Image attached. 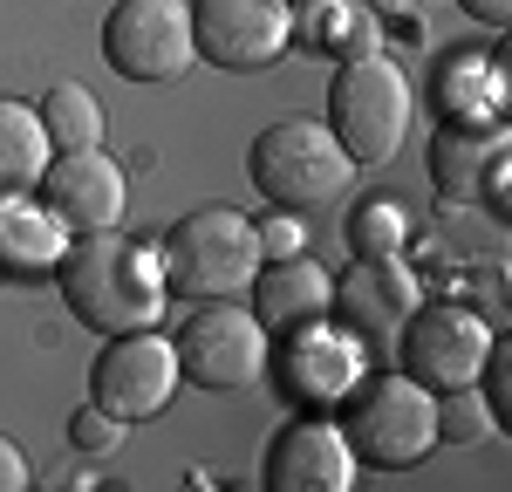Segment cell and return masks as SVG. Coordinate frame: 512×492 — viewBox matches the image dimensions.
I'll return each mask as SVG.
<instances>
[{"mask_svg":"<svg viewBox=\"0 0 512 492\" xmlns=\"http://www.w3.org/2000/svg\"><path fill=\"white\" fill-rule=\"evenodd\" d=\"M55 281H62V301L76 308L82 328L96 335H130V328H158L164 315V267L158 246L130 240L117 226L103 233H76L55 260Z\"/></svg>","mask_w":512,"mask_h":492,"instance_id":"6da1fadb","label":"cell"},{"mask_svg":"<svg viewBox=\"0 0 512 492\" xmlns=\"http://www.w3.org/2000/svg\"><path fill=\"white\" fill-rule=\"evenodd\" d=\"M158 267L178 301H239L260 274V233L233 205H198L158 240Z\"/></svg>","mask_w":512,"mask_h":492,"instance_id":"7a4b0ae2","label":"cell"},{"mask_svg":"<svg viewBox=\"0 0 512 492\" xmlns=\"http://www.w3.org/2000/svg\"><path fill=\"white\" fill-rule=\"evenodd\" d=\"M335 424L349 438L355 465L376 472H403L437 445V390H424L417 376L383 369V376H355L349 397L335 404Z\"/></svg>","mask_w":512,"mask_h":492,"instance_id":"3957f363","label":"cell"},{"mask_svg":"<svg viewBox=\"0 0 512 492\" xmlns=\"http://www.w3.org/2000/svg\"><path fill=\"white\" fill-rule=\"evenodd\" d=\"M246 178H253V192L280 212H315V205L342 199L355 178L349 151L335 144V130L315 117H280L267 123L260 137H253V151H246Z\"/></svg>","mask_w":512,"mask_h":492,"instance_id":"277c9868","label":"cell"},{"mask_svg":"<svg viewBox=\"0 0 512 492\" xmlns=\"http://www.w3.org/2000/svg\"><path fill=\"white\" fill-rule=\"evenodd\" d=\"M328 130L349 151V164H390L403 130H410V82L390 55H349L328 82Z\"/></svg>","mask_w":512,"mask_h":492,"instance_id":"5b68a950","label":"cell"},{"mask_svg":"<svg viewBox=\"0 0 512 492\" xmlns=\"http://www.w3.org/2000/svg\"><path fill=\"white\" fill-rule=\"evenodd\" d=\"M103 62L123 82H178L198 62L192 0H117L103 14Z\"/></svg>","mask_w":512,"mask_h":492,"instance_id":"8992f818","label":"cell"},{"mask_svg":"<svg viewBox=\"0 0 512 492\" xmlns=\"http://www.w3.org/2000/svg\"><path fill=\"white\" fill-rule=\"evenodd\" d=\"M178 349L158 328H130V335H103V356L89 363V404L110 410L117 424H144L178 397Z\"/></svg>","mask_w":512,"mask_h":492,"instance_id":"52a82bcc","label":"cell"},{"mask_svg":"<svg viewBox=\"0 0 512 492\" xmlns=\"http://www.w3.org/2000/svg\"><path fill=\"white\" fill-rule=\"evenodd\" d=\"M178 376L198 390H246L267 369V322L239 301H198L178 328Z\"/></svg>","mask_w":512,"mask_h":492,"instance_id":"ba28073f","label":"cell"},{"mask_svg":"<svg viewBox=\"0 0 512 492\" xmlns=\"http://www.w3.org/2000/svg\"><path fill=\"white\" fill-rule=\"evenodd\" d=\"M192 48L226 76H253L294 48V14L287 0H192Z\"/></svg>","mask_w":512,"mask_h":492,"instance_id":"9c48e42d","label":"cell"},{"mask_svg":"<svg viewBox=\"0 0 512 492\" xmlns=\"http://www.w3.org/2000/svg\"><path fill=\"white\" fill-rule=\"evenodd\" d=\"M485 349H492V328L478 322L472 308H458V301H417V308H410V322L396 328L403 376H417L424 390H458V383H478Z\"/></svg>","mask_w":512,"mask_h":492,"instance_id":"30bf717a","label":"cell"},{"mask_svg":"<svg viewBox=\"0 0 512 492\" xmlns=\"http://www.w3.org/2000/svg\"><path fill=\"white\" fill-rule=\"evenodd\" d=\"M280 390H287V404H308V410H335L349 397V383L362 376V342H355L349 328H335L328 315L315 322H294L287 328V342H280Z\"/></svg>","mask_w":512,"mask_h":492,"instance_id":"8fae6325","label":"cell"},{"mask_svg":"<svg viewBox=\"0 0 512 492\" xmlns=\"http://www.w3.org/2000/svg\"><path fill=\"white\" fill-rule=\"evenodd\" d=\"M35 192H41V205L69 226V240H76V233L117 226L123 205H130V178H123V164L110 158L103 144H89V151H55Z\"/></svg>","mask_w":512,"mask_h":492,"instance_id":"7c38bea8","label":"cell"},{"mask_svg":"<svg viewBox=\"0 0 512 492\" xmlns=\"http://www.w3.org/2000/svg\"><path fill=\"white\" fill-rule=\"evenodd\" d=\"M335 301H342V328H349L362 349H383L396 342V328L410 322L417 308V281L396 253H362L349 274L335 281Z\"/></svg>","mask_w":512,"mask_h":492,"instance_id":"4fadbf2b","label":"cell"},{"mask_svg":"<svg viewBox=\"0 0 512 492\" xmlns=\"http://www.w3.org/2000/svg\"><path fill=\"white\" fill-rule=\"evenodd\" d=\"M267 492H349L355 486V451L335 417H301L267 445Z\"/></svg>","mask_w":512,"mask_h":492,"instance_id":"5bb4252c","label":"cell"},{"mask_svg":"<svg viewBox=\"0 0 512 492\" xmlns=\"http://www.w3.org/2000/svg\"><path fill=\"white\" fill-rule=\"evenodd\" d=\"M246 301H253V315L267 328H294V322H315V315L335 308V281H328V267H315L308 253H287V260H260Z\"/></svg>","mask_w":512,"mask_h":492,"instance_id":"9a60e30c","label":"cell"},{"mask_svg":"<svg viewBox=\"0 0 512 492\" xmlns=\"http://www.w3.org/2000/svg\"><path fill=\"white\" fill-rule=\"evenodd\" d=\"M499 151H506V130H499V123H444L437 144H431L437 199H451V205L478 199V185H485V171H492Z\"/></svg>","mask_w":512,"mask_h":492,"instance_id":"2e32d148","label":"cell"},{"mask_svg":"<svg viewBox=\"0 0 512 492\" xmlns=\"http://www.w3.org/2000/svg\"><path fill=\"white\" fill-rule=\"evenodd\" d=\"M69 246V226L48 212V205H28V199H0V274L14 281H35V274H55Z\"/></svg>","mask_w":512,"mask_h":492,"instance_id":"e0dca14e","label":"cell"},{"mask_svg":"<svg viewBox=\"0 0 512 492\" xmlns=\"http://www.w3.org/2000/svg\"><path fill=\"white\" fill-rule=\"evenodd\" d=\"M48 158H55V144L41 130L35 103L0 96V199H28L41 185V171H48Z\"/></svg>","mask_w":512,"mask_h":492,"instance_id":"ac0fdd59","label":"cell"},{"mask_svg":"<svg viewBox=\"0 0 512 492\" xmlns=\"http://www.w3.org/2000/svg\"><path fill=\"white\" fill-rule=\"evenodd\" d=\"M294 35L321 48V55H369L376 48V21H369V7L362 0H308L301 14H294Z\"/></svg>","mask_w":512,"mask_h":492,"instance_id":"d6986e66","label":"cell"},{"mask_svg":"<svg viewBox=\"0 0 512 492\" xmlns=\"http://www.w3.org/2000/svg\"><path fill=\"white\" fill-rule=\"evenodd\" d=\"M444 117L451 123H499V62L492 55H458V62H444Z\"/></svg>","mask_w":512,"mask_h":492,"instance_id":"ffe728a7","label":"cell"},{"mask_svg":"<svg viewBox=\"0 0 512 492\" xmlns=\"http://www.w3.org/2000/svg\"><path fill=\"white\" fill-rule=\"evenodd\" d=\"M41 130H48V144L55 151H89V144H103V103L82 89V82H55L48 96H41Z\"/></svg>","mask_w":512,"mask_h":492,"instance_id":"44dd1931","label":"cell"},{"mask_svg":"<svg viewBox=\"0 0 512 492\" xmlns=\"http://www.w3.org/2000/svg\"><path fill=\"white\" fill-rule=\"evenodd\" d=\"M403 240H410V219H403L396 199H362L349 212V246L355 253H403Z\"/></svg>","mask_w":512,"mask_h":492,"instance_id":"7402d4cb","label":"cell"},{"mask_svg":"<svg viewBox=\"0 0 512 492\" xmlns=\"http://www.w3.org/2000/svg\"><path fill=\"white\" fill-rule=\"evenodd\" d=\"M485 431H492V410L478 397V383L437 390V445H478Z\"/></svg>","mask_w":512,"mask_h":492,"instance_id":"603a6c76","label":"cell"},{"mask_svg":"<svg viewBox=\"0 0 512 492\" xmlns=\"http://www.w3.org/2000/svg\"><path fill=\"white\" fill-rule=\"evenodd\" d=\"M123 431H130V424H117L110 410H96V404H82L76 417H69V445H76V451H89V458L117 451V445H123Z\"/></svg>","mask_w":512,"mask_h":492,"instance_id":"cb8c5ba5","label":"cell"},{"mask_svg":"<svg viewBox=\"0 0 512 492\" xmlns=\"http://www.w3.org/2000/svg\"><path fill=\"white\" fill-rule=\"evenodd\" d=\"M253 233H260V260L308 253V233H301V219H294V212H280V205H274V219H267V226H253Z\"/></svg>","mask_w":512,"mask_h":492,"instance_id":"d4e9b609","label":"cell"},{"mask_svg":"<svg viewBox=\"0 0 512 492\" xmlns=\"http://www.w3.org/2000/svg\"><path fill=\"white\" fill-rule=\"evenodd\" d=\"M21 486H28V451L0 431V492H21Z\"/></svg>","mask_w":512,"mask_h":492,"instance_id":"484cf974","label":"cell"},{"mask_svg":"<svg viewBox=\"0 0 512 492\" xmlns=\"http://www.w3.org/2000/svg\"><path fill=\"white\" fill-rule=\"evenodd\" d=\"M458 7H465L472 21H485V28H506L512 21V0H458Z\"/></svg>","mask_w":512,"mask_h":492,"instance_id":"4316f807","label":"cell"}]
</instances>
